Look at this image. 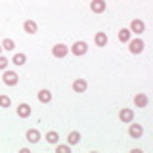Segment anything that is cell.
<instances>
[{
    "label": "cell",
    "instance_id": "13",
    "mask_svg": "<svg viewBox=\"0 0 153 153\" xmlns=\"http://www.w3.org/2000/svg\"><path fill=\"white\" fill-rule=\"evenodd\" d=\"M38 102L40 103H50L52 102V92L50 90H40V92H38Z\"/></svg>",
    "mask_w": 153,
    "mask_h": 153
},
{
    "label": "cell",
    "instance_id": "17",
    "mask_svg": "<svg viewBox=\"0 0 153 153\" xmlns=\"http://www.w3.org/2000/svg\"><path fill=\"white\" fill-rule=\"evenodd\" d=\"M119 40H121V42H128V40H130V29H121V31H119Z\"/></svg>",
    "mask_w": 153,
    "mask_h": 153
},
{
    "label": "cell",
    "instance_id": "20",
    "mask_svg": "<svg viewBox=\"0 0 153 153\" xmlns=\"http://www.w3.org/2000/svg\"><path fill=\"white\" fill-rule=\"evenodd\" d=\"M13 46H16V44H13L12 38H4V42H2V48H4V50H13Z\"/></svg>",
    "mask_w": 153,
    "mask_h": 153
},
{
    "label": "cell",
    "instance_id": "8",
    "mask_svg": "<svg viewBox=\"0 0 153 153\" xmlns=\"http://www.w3.org/2000/svg\"><path fill=\"white\" fill-rule=\"evenodd\" d=\"M128 42H130V52L132 54H140L143 50V46H146L142 38H134V40H128Z\"/></svg>",
    "mask_w": 153,
    "mask_h": 153
},
{
    "label": "cell",
    "instance_id": "22",
    "mask_svg": "<svg viewBox=\"0 0 153 153\" xmlns=\"http://www.w3.org/2000/svg\"><path fill=\"white\" fill-rule=\"evenodd\" d=\"M56 153H69V146H57Z\"/></svg>",
    "mask_w": 153,
    "mask_h": 153
},
{
    "label": "cell",
    "instance_id": "3",
    "mask_svg": "<svg viewBox=\"0 0 153 153\" xmlns=\"http://www.w3.org/2000/svg\"><path fill=\"white\" fill-rule=\"evenodd\" d=\"M105 8H107L105 0H92V2H90V10H92L94 13H103Z\"/></svg>",
    "mask_w": 153,
    "mask_h": 153
},
{
    "label": "cell",
    "instance_id": "7",
    "mask_svg": "<svg viewBox=\"0 0 153 153\" xmlns=\"http://www.w3.org/2000/svg\"><path fill=\"white\" fill-rule=\"evenodd\" d=\"M67 52H69V48H67L65 44H56L54 48H52V56L54 57H65Z\"/></svg>",
    "mask_w": 153,
    "mask_h": 153
},
{
    "label": "cell",
    "instance_id": "16",
    "mask_svg": "<svg viewBox=\"0 0 153 153\" xmlns=\"http://www.w3.org/2000/svg\"><path fill=\"white\" fill-rule=\"evenodd\" d=\"M67 142H69V146H75V143H79L80 142V134L73 130V132H69V136H67Z\"/></svg>",
    "mask_w": 153,
    "mask_h": 153
},
{
    "label": "cell",
    "instance_id": "10",
    "mask_svg": "<svg viewBox=\"0 0 153 153\" xmlns=\"http://www.w3.org/2000/svg\"><path fill=\"white\" fill-rule=\"evenodd\" d=\"M119 119H121L123 123H132L134 111H132V109H121V111H119Z\"/></svg>",
    "mask_w": 153,
    "mask_h": 153
},
{
    "label": "cell",
    "instance_id": "9",
    "mask_svg": "<svg viewBox=\"0 0 153 153\" xmlns=\"http://www.w3.org/2000/svg\"><path fill=\"white\" fill-rule=\"evenodd\" d=\"M31 111H33V109H31V105H29V103H19V105H17V115H19L21 119L31 117Z\"/></svg>",
    "mask_w": 153,
    "mask_h": 153
},
{
    "label": "cell",
    "instance_id": "6",
    "mask_svg": "<svg viewBox=\"0 0 153 153\" xmlns=\"http://www.w3.org/2000/svg\"><path fill=\"white\" fill-rule=\"evenodd\" d=\"M128 134H130V138H142V134H143V126L142 124H136V123H132L130 124V128H128Z\"/></svg>",
    "mask_w": 153,
    "mask_h": 153
},
{
    "label": "cell",
    "instance_id": "12",
    "mask_svg": "<svg viewBox=\"0 0 153 153\" xmlns=\"http://www.w3.org/2000/svg\"><path fill=\"white\" fill-rule=\"evenodd\" d=\"M23 29H25V33H29V35H35V33L38 31V27H36V23L33 21V19H27L25 23H23Z\"/></svg>",
    "mask_w": 153,
    "mask_h": 153
},
{
    "label": "cell",
    "instance_id": "4",
    "mask_svg": "<svg viewBox=\"0 0 153 153\" xmlns=\"http://www.w3.org/2000/svg\"><path fill=\"white\" fill-rule=\"evenodd\" d=\"M94 42H96V46H100V48L107 46V42H109V38H107V33H103V31H98V33H96V36H94Z\"/></svg>",
    "mask_w": 153,
    "mask_h": 153
},
{
    "label": "cell",
    "instance_id": "19",
    "mask_svg": "<svg viewBox=\"0 0 153 153\" xmlns=\"http://www.w3.org/2000/svg\"><path fill=\"white\" fill-rule=\"evenodd\" d=\"M46 140L50 142V143H57V140H59V136H57V132H54V130H50L46 134Z\"/></svg>",
    "mask_w": 153,
    "mask_h": 153
},
{
    "label": "cell",
    "instance_id": "1",
    "mask_svg": "<svg viewBox=\"0 0 153 153\" xmlns=\"http://www.w3.org/2000/svg\"><path fill=\"white\" fill-rule=\"evenodd\" d=\"M71 52H73L75 56H84L86 52H88V44L82 40H79V42H75L73 46H71Z\"/></svg>",
    "mask_w": 153,
    "mask_h": 153
},
{
    "label": "cell",
    "instance_id": "18",
    "mask_svg": "<svg viewBox=\"0 0 153 153\" xmlns=\"http://www.w3.org/2000/svg\"><path fill=\"white\" fill-rule=\"evenodd\" d=\"M12 61H13L16 65H25V61H27V56H25V54H16Z\"/></svg>",
    "mask_w": 153,
    "mask_h": 153
},
{
    "label": "cell",
    "instance_id": "21",
    "mask_svg": "<svg viewBox=\"0 0 153 153\" xmlns=\"http://www.w3.org/2000/svg\"><path fill=\"white\" fill-rule=\"evenodd\" d=\"M10 103H12V100L8 96H0V107H10Z\"/></svg>",
    "mask_w": 153,
    "mask_h": 153
},
{
    "label": "cell",
    "instance_id": "24",
    "mask_svg": "<svg viewBox=\"0 0 153 153\" xmlns=\"http://www.w3.org/2000/svg\"><path fill=\"white\" fill-rule=\"evenodd\" d=\"M0 50H2V44H0Z\"/></svg>",
    "mask_w": 153,
    "mask_h": 153
},
{
    "label": "cell",
    "instance_id": "15",
    "mask_svg": "<svg viewBox=\"0 0 153 153\" xmlns=\"http://www.w3.org/2000/svg\"><path fill=\"white\" fill-rule=\"evenodd\" d=\"M134 103H136V107H146L147 105V96L146 94H136L134 96Z\"/></svg>",
    "mask_w": 153,
    "mask_h": 153
},
{
    "label": "cell",
    "instance_id": "23",
    "mask_svg": "<svg viewBox=\"0 0 153 153\" xmlns=\"http://www.w3.org/2000/svg\"><path fill=\"white\" fill-rule=\"evenodd\" d=\"M8 63H10V61L6 59V57H4V56H0V69H6Z\"/></svg>",
    "mask_w": 153,
    "mask_h": 153
},
{
    "label": "cell",
    "instance_id": "11",
    "mask_svg": "<svg viewBox=\"0 0 153 153\" xmlns=\"http://www.w3.org/2000/svg\"><path fill=\"white\" fill-rule=\"evenodd\" d=\"M86 86H88V82H86L84 79H76L73 82V90L79 92V94H82V92H86Z\"/></svg>",
    "mask_w": 153,
    "mask_h": 153
},
{
    "label": "cell",
    "instance_id": "14",
    "mask_svg": "<svg viewBox=\"0 0 153 153\" xmlns=\"http://www.w3.org/2000/svg\"><path fill=\"white\" fill-rule=\"evenodd\" d=\"M27 140L31 143H36L38 140H40V132L36 130V128H31V130H27Z\"/></svg>",
    "mask_w": 153,
    "mask_h": 153
},
{
    "label": "cell",
    "instance_id": "2",
    "mask_svg": "<svg viewBox=\"0 0 153 153\" xmlns=\"http://www.w3.org/2000/svg\"><path fill=\"white\" fill-rule=\"evenodd\" d=\"M2 80H4V84H8V86H16L19 82V76L13 73V71H6L2 76Z\"/></svg>",
    "mask_w": 153,
    "mask_h": 153
},
{
    "label": "cell",
    "instance_id": "5",
    "mask_svg": "<svg viewBox=\"0 0 153 153\" xmlns=\"http://www.w3.org/2000/svg\"><path fill=\"white\" fill-rule=\"evenodd\" d=\"M146 31V23L142 21V19H134L130 23V33H136V35H142V33Z\"/></svg>",
    "mask_w": 153,
    "mask_h": 153
}]
</instances>
